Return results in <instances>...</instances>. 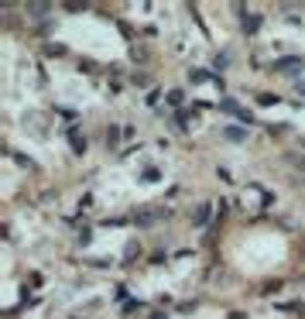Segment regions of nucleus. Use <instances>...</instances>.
<instances>
[{
    "label": "nucleus",
    "mask_w": 305,
    "mask_h": 319,
    "mask_svg": "<svg viewBox=\"0 0 305 319\" xmlns=\"http://www.w3.org/2000/svg\"><path fill=\"white\" fill-rule=\"evenodd\" d=\"M210 213H213V203H199V206L192 209V216H189V223L195 226V230H202V226L210 223Z\"/></svg>",
    "instance_id": "obj_1"
},
{
    "label": "nucleus",
    "mask_w": 305,
    "mask_h": 319,
    "mask_svg": "<svg viewBox=\"0 0 305 319\" xmlns=\"http://www.w3.org/2000/svg\"><path fill=\"white\" fill-rule=\"evenodd\" d=\"M237 14H240V28H244L247 35H254V31L261 28V18H257V14H247L244 7H237Z\"/></svg>",
    "instance_id": "obj_2"
},
{
    "label": "nucleus",
    "mask_w": 305,
    "mask_h": 319,
    "mask_svg": "<svg viewBox=\"0 0 305 319\" xmlns=\"http://www.w3.org/2000/svg\"><path fill=\"white\" fill-rule=\"evenodd\" d=\"M223 137H227V141H233V144H240V141H247V131H244V127H223Z\"/></svg>",
    "instance_id": "obj_3"
},
{
    "label": "nucleus",
    "mask_w": 305,
    "mask_h": 319,
    "mask_svg": "<svg viewBox=\"0 0 305 319\" xmlns=\"http://www.w3.org/2000/svg\"><path fill=\"white\" fill-rule=\"evenodd\" d=\"M274 69L278 72H295V69H302V58H281V62H274Z\"/></svg>",
    "instance_id": "obj_4"
},
{
    "label": "nucleus",
    "mask_w": 305,
    "mask_h": 319,
    "mask_svg": "<svg viewBox=\"0 0 305 319\" xmlns=\"http://www.w3.org/2000/svg\"><path fill=\"white\" fill-rule=\"evenodd\" d=\"M158 216H154L151 209H141V213H134V223H141V226H151Z\"/></svg>",
    "instance_id": "obj_5"
},
{
    "label": "nucleus",
    "mask_w": 305,
    "mask_h": 319,
    "mask_svg": "<svg viewBox=\"0 0 305 319\" xmlns=\"http://www.w3.org/2000/svg\"><path fill=\"white\" fill-rule=\"evenodd\" d=\"M120 137H124V131H120V127H110V131H107V148H117Z\"/></svg>",
    "instance_id": "obj_6"
},
{
    "label": "nucleus",
    "mask_w": 305,
    "mask_h": 319,
    "mask_svg": "<svg viewBox=\"0 0 305 319\" xmlns=\"http://www.w3.org/2000/svg\"><path fill=\"white\" fill-rule=\"evenodd\" d=\"M72 151H76V154L86 151V137H79V131H72Z\"/></svg>",
    "instance_id": "obj_7"
},
{
    "label": "nucleus",
    "mask_w": 305,
    "mask_h": 319,
    "mask_svg": "<svg viewBox=\"0 0 305 319\" xmlns=\"http://www.w3.org/2000/svg\"><path fill=\"white\" fill-rule=\"evenodd\" d=\"M189 79H192V83H210V79L216 83V75H210V72H199V69H195V72H189Z\"/></svg>",
    "instance_id": "obj_8"
},
{
    "label": "nucleus",
    "mask_w": 305,
    "mask_h": 319,
    "mask_svg": "<svg viewBox=\"0 0 305 319\" xmlns=\"http://www.w3.org/2000/svg\"><path fill=\"white\" fill-rule=\"evenodd\" d=\"M131 83H134V86H141V90H144V86L151 83V75H148V72H137V75L131 79Z\"/></svg>",
    "instance_id": "obj_9"
},
{
    "label": "nucleus",
    "mask_w": 305,
    "mask_h": 319,
    "mask_svg": "<svg viewBox=\"0 0 305 319\" xmlns=\"http://www.w3.org/2000/svg\"><path fill=\"white\" fill-rule=\"evenodd\" d=\"M288 162H291V165H295V172L305 179V158H288Z\"/></svg>",
    "instance_id": "obj_10"
},
{
    "label": "nucleus",
    "mask_w": 305,
    "mask_h": 319,
    "mask_svg": "<svg viewBox=\"0 0 305 319\" xmlns=\"http://www.w3.org/2000/svg\"><path fill=\"white\" fill-rule=\"evenodd\" d=\"M28 14H48V4H31Z\"/></svg>",
    "instance_id": "obj_11"
},
{
    "label": "nucleus",
    "mask_w": 305,
    "mask_h": 319,
    "mask_svg": "<svg viewBox=\"0 0 305 319\" xmlns=\"http://www.w3.org/2000/svg\"><path fill=\"white\" fill-rule=\"evenodd\" d=\"M45 55H65V45H48Z\"/></svg>",
    "instance_id": "obj_12"
},
{
    "label": "nucleus",
    "mask_w": 305,
    "mask_h": 319,
    "mask_svg": "<svg viewBox=\"0 0 305 319\" xmlns=\"http://www.w3.org/2000/svg\"><path fill=\"white\" fill-rule=\"evenodd\" d=\"M291 86H295V93H298V96H305V79H302V75H298V79H295Z\"/></svg>",
    "instance_id": "obj_13"
},
{
    "label": "nucleus",
    "mask_w": 305,
    "mask_h": 319,
    "mask_svg": "<svg viewBox=\"0 0 305 319\" xmlns=\"http://www.w3.org/2000/svg\"><path fill=\"white\" fill-rule=\"evenodd\" d=\"M168 103H172V107H178V103H182V93H178V90H172V93H168Z\"/></svg>",
    "instance_id": "obj_14"
},
{
    "label": "nucleus",
    "mask_w": 305,
    "mask_h": 319,
    "mask_svg": "<svg viewBox=\"0 0 305 319\" xmlns=\"http://www.w3.org/2000/svg\"><path fill=\"white\" fill-rule=\"evenodd\" d=\"M151 319H168V312H151Z\"/></svg>",
    "instance_id": "obj_15"
}]
</instances>
